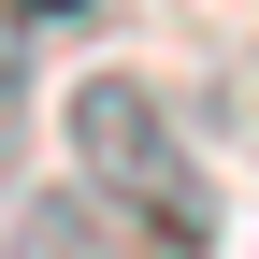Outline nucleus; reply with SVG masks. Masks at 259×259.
I'll list each match as a JSON object with an SVG mask.
<instances>
[{"label": "nucleus", "mask_w": 259, "mask_h": 259, "mask_svg": "<svg viewBox=\"0 0 259 259\" xmlns=\"http://www.w3.org/2000/svg\"><path fill=\"white\" fill-rule=\"evenodd\" d=\"M58 144H72V187H101L115 216H144L173 259L216 231V187H202V158H187L173 101H158L144 72H87L72 101H58Z\"/></svg>", "instance_id": "1"}, {"label": "nucleus", "mask_w": 259, "mask_h": 259, "mask_svg": "<svg viewBox=\"0 0 259 259\" xmlns=\"http://www.w3.org/2000/svg\"><path fill=\"white\" fill-rule=\"evenodd\" d=\"M0 259H115V202L101 187H15L0 202Z\"/></svg>", "instance_id": "2"}, {"label": "nucleus", "mask_w": 259, "mask_h": 259, "mask_svg": "<svg viewBox=\"0 0 259 259\" xmlns=\"http://www.w3.org/2000/svg\"><path fill=\"white\" fill-rule=\"evenodd\" d=\"M101 0H0V29H87Z\"/></svg>", "instance_id": "3"}]
</instances>
